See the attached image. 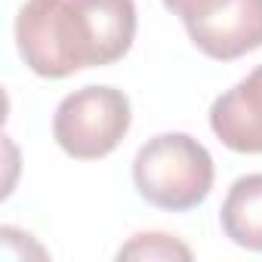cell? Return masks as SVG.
<instances>
[{
	"mask_svg": "<svg viewBox=\"0 0 262 262\" xmlns=\"http://www.w3.org/2000/svg\"><path fill=\"white\" fill-rule=\"evenodd\" d=\"M117 259H191V250L164 231H142L133 234L129 244L117 250Z\"/></svg>",
	"mask_w": 262,
	"mask_h": 262,
	"instance_id": "cell-8",
	"label": "cell"
},
{
	"mask_svg": "<svg viewBox=\"0 0 262 262\" xmlns=\"http://www.w3.org/2000/svg\"><path fill=\"white\" fill-rule=\"evenodd\" d=\"M191 43L216 59L231 62L262 47V0H231L216 13L185 25Z\"/></svg>",
	"mask_w": 262,
	"mask_h": 262,
	"instance_id": "cell-5",
	"label": "cell"
},
{
	"mask_svg": "<svg viewBox=\"0 0 262 262\" xmlns=\"http://www.w3.org/2000/svg\"><path fill=\"white\" fill-rule=\"evenodd\" d=\"M210 129L237 155H262V65L210 105Z\"/></svg>",
	"mask_w": 262,
	"mask_h": 262,
	"instance_id": "cell-6",
	"label": "cell"
},
{
	"mask_svg": "<svg viewBox=\"0 0 262 262\" xmlns=\"http://www.w3.org/2000/svg\"><path fill=\"white\" fill-rule=\"evenodd\" d=\"M16 47L22 62L50 80L80 71L71 0H25L16 16Z\"/></svg>",
	"mask_w": 262,
	"mask_h": 262,
	"instance_id": "cell-3",
	"label": "cell"
},
{
	"mask_svg": "<svg viewBox=\"0 0 262 262\" xmlns=\"http://www.w3.org/2000/svg\"><path fill=\"white\" fill-rule=\"evenodd\" d=\"M225 4H231V0H164V7H167L173 16H179L182 25H188V22H194V19H204V16H210V13H216V10L225 7Z\"/></svg>",
	"mask_w": 262,
	"mask_h": 262,
	"instance_id": "cell-9",
	"label": "cell"
},
{
	"mask_svg": "<svg viewBox=\"0 0 262 262\" xmlns=\"http://www.w3.org/2000/svg\"><path fill=\"white\" fill-rule=\"evenodd\" d=\"M219 225L231 244L262 253V173L231 182L219 210Z\"/></svg>",
	"mask_w": 262,
	"mask_h": 262,
	"instance_id": "cell-7",
	"label": "cell"
},
{
	"mask_svg": "<svg viewBox=\"0 0 262 262\" xmlns=\"http://www.w3.org/2000/svg\"><path fill=\"white\" fill-rule=\"evenodd\" d=\"M71 13L83 68L114 65L129 53L139 25L133 0H71Z\"/></svg>",
	"mask_w": 262,
	"mask_h": 262,
	"instance_id": "cell-4",
	"label": "cell"
},
{
	"mask_svg": "<svg viewBox=\"0 0 262 262\" xmlns=\"http://www.w3.org/2000/svg\"><path fill=\"white\" fill-rule=\"evenodd\" d=\"M216 167L210 151L188 133H161L148 139L133 161V182L151 207L185 213L213 191Z\"/></svg>",
	"mask_w": 262,
	"mask_h": 262,
	"instance_id": "cell-1",
	"label": "cell"
},
{
	"mask_svg": "<svg viewBox=\"0 0 262 262\" xmlns=\"http://www.w3.org/2000/svg\"><path fill=\"white\" fill-rule=\"evenodd\" d=\"M133 123L129 99L114 86H83L68 93L53 114V139L74 161L108 158Z\"/></svg>",
	"mask_w": 262,
	"mask_h": 262,
	"instance_id": "cell-2",
	"label": "cell"
}]
</instances>
